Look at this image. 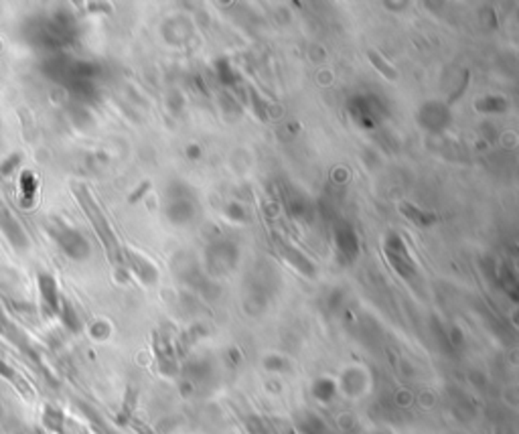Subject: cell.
I'll use <instances>...</instances> for the list:
<instances>
[{
    "mask_svg": "<svg viewBox=\"0 0 519 434\" xmlns=\"http://www.w3.org/2000/svg\"><path fill=\"white\" fill-rule=\"evenodd\" d=\"M75 193H77V199H80L82 207H84V211L87 213V217L92 219L94 229L98 232V238L102 239V244L106 246V252L110 256V260H112V262H120V258H122L120 246H118L116 234H114V229L110 227V224H108L106 215L102 213V210L96 205V201L92 199V195L85 191L84 187H77Z\"/></svg>",
    "mask_w": 519,
    "mask_h": 434,
    "instance_id": "obj_1",
    "label": "cell"
},
{
    "mask_svg": "<svg viewBox=\"0 0 519 434\" xmlns=\"http://www.w3.org/2000/svg\"><path fill=\"white\" fill-rule=\"evenodd\" d=\"M51 236L55 238V242L59 244V248L67 254L70 258H73V260H84V258H87V254H89V244L85 242V238L77 232V229L67 227V225L57 224L55 227H51Z\"/></svg>",
    "mask_w": 519,
    "mask_h": 434,
    "instance_id": "obj_2",
    "label": "cell"
},
{
    "mask_svg": "<svg viewBox=\"0 0 519 434\" xmlns=\"http://www.w3.org/2000/svg\"><path fill=\"white\" fill-rule=\"evenodd\" d=\"M0 232L9 238L14 250H27L28 248V238L25 227L21 225V222L14 217L11 211L4 210V207H0Z\"/></svg>",
    "mask_w": 519,
    "mask_h": 434,
    "instance_id": "obj_3",
    "label": "cell"
},
{
    "mask_svg": "<svg viewBox=\"0 0 519 434\" xmlns=\"http://www.w3.org/2000/svg\"><path fill=\"white\" fill-rule=\"evenodd\" d=\"M386 252H388V260L392 262V266L395 268L402 276H412V274L416 272V268L412 264L410 256H408V252L404 250L402 239L398 238V236H392Z\"/></svg>",
    "mask_w": 519,
    "mask_h": 434,
    "instance_id": "obj_4",
    "label": "cell"
},
{
    "mask_svg": "<svg viewBox=\"0 0 519 434\" xmlns=\"http://www.w3.org/2000/svg\"><path fill=\"white\" fill-rule=\"evenodd\" d=\"M39 293H41L43 303L51 313H59L61 300H59V291H57V282L51 274L43 272L39 274Z\"/></svg>",
    "mask_w": 519,
    "mask_h": 434,
    "instance_id": "obj_5",
    "label": "cell"
},
{
    "mask_svg": "<svg viewBox=\"0 0 519 434\" xmlns=\"http://www.w3.org/2000/svg\"><path fill=\"white\" fill-rule=\"evenodd\" d=\"M400 213L402 215H406L410 222H414L416 225H432L438 222V217H436L435 213H428V211H422L418 210L416 205H412V203H402L400 205Z\"/></svg>",
    "mask_w": 519,
    "mask_h": 434,
    "instance_id": "obj_6",
    "label": "cell"
},
{
    "mask_svg": "<svg viewBox=\"0 0 519 434\" xmlns=\"http://www.w3.org/2000/svg\"><path fill=\"white\" fill-rule=\"evenodd\" d=\"M128 260H130V264H132V270H136V274L141 276L142 281L146 282H155L156 278V270L155 266L151 264V262H146L142 256H138L136 252H128Z\"/></svg>",
    "mask_w": 519,
    "mask_h": 434,
    "instance_id": "obj_7",
    "label": "cell"
},
{
    "mask_svg": "<svg viewBox=\"0 0 519 434\" xmlns=\"http://www.w3.org/2000/svg\"><path fill=\"white\" fill-rule=\"evenodd\" d=\"M21 193H23V207H31L33 203V197L37 193V177L31 173V170H25L21 175Z\"/></svg>",
    "mask_w": 519,
    "mask_h": 434,
    "instance_id": "obj_8",
    "label": "cell"
},
{
    "mask_svg": "<svg viewBox=\"0 0 519 434\" xmlns=\"http://www.w3.org/2000/svg\"><path fill=\"white\" fill-rule=\"evenodd\" d=\"M335 392H337L335 381L329 378L317 379V381H315V386H312V394H315V398H317V400H321V402H329V400H333Z\"/></svg>",
    "mask_w": 519,
    "mask_h": 434,
    "instance_id": "obj_9",
    "label": "cell"
},
{
    "mask_svg": "<svg viewBox=\"0 0 519 434\" xmlns=\"http://www.w3.org/2000/svg\"><path fill=\"white\" fill-rule=\"evenodd\" d=\"M59 315H61V319H63V322H65L67 329H71V331H80V329H82L80 319H77V313L73 310V307L70 305V300H61Z\"/></svg>",
    "mask_w": 519,
    "mask_h": 434,
    "instance_id": "obj_10",
    "label": "cell"
},
{
    "mask_svg": "<svg viewBox=\"0 0 519 434\" xmlns=\"http://www.w3.org/2000/svg\"><path fill=\"white\" fill-rule=\"evenodd\" d=\"M43 422L49 430L53 433H63V414L55 410V408L47 406L45 408V414H43Z\"/></svg>",
    "mask_w": 519,
    "mask_h": 434,
    "instance_id": "obj_11",
    "label": "cell"
},
{
    "mask_svg": "<svg viewBox=\"0 0 519 434\" xmlns=\"http://www.w3.org/2000/svg\"><path fill=\"white\" fill-rule=\"evenodd\" d=\"M369 59H371V63H373V65H378V70H381V73H383L386 77H390V80H395V77H398L395 70H393L392 65L383 63V59L379 57L378 51H369Z\"/></svg>",
    "mask_w": 519,
    "mask_h": 434,
    "instance_id": "obj_12",
    "label": "cell"
},
{
    "mask_svg": "<svg viewBox=\"0 0 519 434\" xmlns=\"http://www.w3.org/2000/svg\"><path fill=\"white\" fill-rule=\"evenodd\" d=\"M21 163V154H13V156H9V161H4L2 165H0V177H6V175H11L14 170V167Z\"/></svg>",
    "mask_w": 519,
    "mask_h": 434,
    "instance_id": "obj_13",
    "label": "cell"
},
{
    "mask_svg": "<svg viewBox=\"0 0 519 434\" xmlns=\"http://www.w3.org/2000/svg\"><path fill=\"white\" fill-rule=\"evenodd\" d=\"M0 376H2V378L13 379V381H14V379H16V374H14L13 369H11V367H9V365L4 364V362H2V359H0Z\"/></svg>",
    "mask_w": 519,
    "mask_h": 434,
    "instance_id": "obj_14",
    "label": "cell"
},
{
    "mask_svg": "<svg viewBox=\"0 0 519 434\" xmlns=\"http://www.w3.org/2000/svg\"><path fill=\"white\" fill-rule=\"evenodd\" d=\"M282 365L284 364H282L280 357H270V359L266 362L268 369H282Z\"/></svg>",
    "mask_w": 519,
    "mask_h": 434,
    "instance_id": "obj_15",
    "label": "cell"
}]
</instances>
